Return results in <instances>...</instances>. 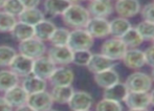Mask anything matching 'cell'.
I'll use <instances>...</instances> for the list:
<instances>
[{
    "label": "cell",
    "mask_w": 154,
    "mask_h": 111,
    "mask_svg": "<svg viewBox=\"0 0 154 111\" xmlns=\"http://www.w3.org/2000/svg\"><path fill=\"white\" fill-rule=\"evenodd\" d=\"M61 17L64 24L72 29L85 28L86 24L90 19V15L87 8L81 5L80 3L70 4Z\"/></svg>",
    "instance_id": "cell-1"
},
{
    "label": "cell",
    "mask_w": 154,
    "mask_h": 111,
    "mask_svg": "<svg viewBox=\"0 0 154 111\" xmlns=\"http://www.w3.org/2000/svg\"><path fill=\"white\" fill-rule=\"evenodd\" d=\"M94 39L85 28H77L70 30L67 46L72 51H90L93 46Z\"/></svg>",
    "instance_id": "cell-2"
},
{
    "label": "cell",
    "mask_w": 154,
    "mask_h": 111,
    "mask_svg": "<svg viewBox=\"0 0 154 111\" xmlns=\"http://www.w3.org/2000/svg\"><path fill=\"white\" fill-rule=\"evenodd\" d=\"M17 51L32 60H35V59L46 55L47 46L45 42L34 37V38L27 39V40L18 43V51Z\"/></svg>",
    "instance_id": "cell-3"
},
{
    "label": "cell",
    "mask_w": 154,
    "mask_h": 111,
    "mask_svg": "<svg viewBox=\"0 0 154 111\" xmlns=\"http://www.w3.org/2000/svg\"><path fill=\"white\" fill-rule=\"evenodd\" d=\"M152 79L150 76L144 72H133L126 79L125 85L129 91L149 92L152 88Z\"/></svg>",
    "instance_id": "cell-4"
},
{
    "label": "cell",
    "mask_w": 154,
    "mask_h": 111,
    "mask_svg": "<svg viewBox=\"0 0 154 111\" xmlns=\"http://www.w3.org/2000/svg\"><path fill=\"white\" fill-rule=\"evenodd\" d=\"M127 47L122 42L120 38H112L108 39L102 44L101 46V54L107 57L108 59L112 61L122 60L123 56L125 55Z\"/></svg>",
    "instance_id": "cell-5"
},
{
    "label": "cell",
    "mask_w": 154,
    "mask_h": 111,
    "mask_svg": "<svg viewBox=\"0 0 154 111\" xmlns=\"http://www.w3.org/2000/svg\"><path fill=\"white\" fill-rule=\"evenodd\" d=\"M75 80V72L68 66H57L51 76L47 80V83L51 87L55 86H70Z\"/></svg>",
    "instance_id": "cell-6"
},
{
    "label": "cell",
    "mask_w": 154,
    "mask_h": 111,
    "mask_svg": "<svg viewBox=\"0 0 154 111\" xmlns=\"http://www.w3.org/2000/svg\"><path fill=\"white\" fill-rule=\"evenodd\" d=\"M73 51L68 46H51L46 56L55 63L56 66H68L72 63Z\"/></svg>",
    "instance_id": "cell-7"
},
{
    "label": "cell",
    "mask_w": 154,
    "mask_h": 111,
    "mask_svg": "<svg viewBox=\"0 0 154 111\" xmlns=\"http://www.w3.org/2000/svg\"><path fill=\"white\" fill-rule=\"evenodd\" d=\"M85 29L89 32L93 39L106 38L110 35L109 21L107 20V18L90 17L89 21L85 26Z\"/></svg>",
    "instance_id": "cell-8"
},
{
    "label": "cell",
    "mask_w": 154,
    "mask_h": 111,
    "mask_svg": "<svg viewBox=\"0 0 154 111\" xmlns=\"http://www.w3.org/2000/svg\"><path fill=\"white\" fill-rule=\"evenodd\" d=\"M92 104L93 97L90 93L83 90H75L67 105L71 111H82L90 110Z\"/></svg>",
    "instance_id": "cell-9"
},
{
    "label": "cell",
    "mask_w": 154,
    "mask_h": 111,
    "mask_svg": "<svg viewBox=\"0 0 154 111\" xmlns=\"http://www.w3.org/2000/svg\"><path fill=\"white\" fill-rule=\"evenodd\" d=\"M32 63H34V60L17 53V55L14 57V59L11 62L8 69L12 70L15 75L18 76L20 79H22L32 73Z\"/></svg>",
    "instance_id": "cell-10"
},
{
    "label": "cell",
    "mask_w": 154,
    "mask_h": 111,
    "mask_svg": "<svg viewBox=\"0 0 154 111\" xmlns=\"http://www.w3.org/2000/svg\"><path fill=\"white\" fill-rule=\"evenodd\" d=\"M26 104L36 111H47L51 109L54 106V102L51 97V93L47 90L29 94Z\"/></svg>",
    "instance_id": "cell-11"
},
{
    "label": "cell",
    "mask_w": 154,
    "mask_h": 111,
    "mask_svg": "<svg viewBox=\"0 0 154 111\" xmlns=\"http://www.w3.org/2000/svg\"><path fill=\"white\" fill-rule=\"evenodd\" d=\"M56 67L57 66L55 65V63L45 55L34 60L32 73L47 81L53 73V71L56 69Z\"/></svg>",
    "instance_id": "cell-12"
},
{
    "label": "cell",
    "mask_w": 154,
    "mask_h": 111,
    "mask_svg": "<svg viewBox=\"0 0 154 111\" xmlns=\"http://www.w3.org/2000/svg\"><path fill=\"white\" fill-rule=\"evenodd\" d=\"M3 97L13 108H17L27 103L29 94L23 89V87L20 84H18L3 92Z\"/></svg>",
    "instance_id": "cell-13"
},
{
    "label": "cell",
    "mask_w": 154,
    "mask_h": 111,
    "mask_svg": "<svg viewBox=\"0 0 154 111\" xmlns=\"http://www.w3.org/2000/svg\"><path fill=\"white\" fill-rule=\"evenodd\" d=\"M86 8L89 12L90 17L97 18H107L112 14L113 11L111 0H92L89 1Z\"/></svg>",
    "instance_id": "cell-14"
},
{
    "label": "cell",
    "mask_w": 154,
    "mask_h": 111,
    "mask_svg": "<svg viewBox=\"0 0 154 111\" xmlns=\"http://www.w3.org/2000/svg\"><path fill=\"white\" fill-rule=\"evenodd\" d=\"M114 11L123 18H131L140 12V3L138 0H119L114 4Z\"/></svg>",
    "instance_id": "cell-15"
},
{
    "label": "cell",
    "mask_w": 154,
    "mask_h": 111,
    "mask_svg": "<svg viewBox=\"0 0 154 111\" xmlns=\"http://www.w3.org/2000/svg\"><path fill=\"white\" fill-rule=\"evenodd\" d=\"M125 104L129 109H140L148 108L150 103L149 92H138V91H129L125 99Z\"/></svg>",
    "instance_id": "cell-16"
},
{
    "label": "cell",
    "mask_w": 154,
    "mask_h": 111,
    "mask_svg": "<svg viewBox=\"0 0 154 111\" xmlns=\"http://www.w3.org/2000/svg\"><path fill=\"white\" fill-rule=\"evenodd\" d=\"M20 85L23 87V89L26 91L27 94H32V93L46 90L48 83H47L46 80L41 79V78L31 73V75L26 76V77L21 79Z\"/></svg>",
    "instance_id": "cell-17"
},
{
    "label": "cell",
    "mask_w": 154,
    "mask_h": 111,
    "mask_svg": "<svg viewBox=\"0 0 154 111\" xmlns=\"http://www.w3.org/2000/svg\"><path fill=\"white\" fill-rule=\"evenodd\" d=\"M125 66L130 69H140L146 65L144 51L137 48H129L122 58Z\"/></svg>",
    "instance_id": "cell-18"
},
{
    "label": "cell",
    "mask_w": 154,
    "mask_h": 111,
    "mask_svg": "<svg viewBox=\"0 0 154 111\" xmlns=\"http://www.w3.org/2000/svg\"><path fill=\"white\" fill-rule=\"evenodd\" d=\"M114 66H116L114 61L108 59L107 57L102 54H92L91 59L86 67L90 72L94 75V73L101 72V71L107 70V69H112Z\"/></svg>",
    "instance_id": "cell-19"
},
{
    "label": "cell",
    "mask_w": 154,
    "mask_h": 111,
    "mask_svg": "<svg viewBox=\"0 0 154 111\" xmlns=\"http://www.w3.org/2000/svg\"><path fill=\"white\" fill-rule=\"evenodd\" d=\"M93 80H94L95 84L99 87L103 89H106L108 87L112 86V85L116 84L120 82V76L119 73L112 69H107V70L101 71L93 75Z\"/></svg>",
    "instance_id": "cell-20"
},
{
    "label": "cell",
    "mask_w": 154,
    "mask_h": 111,
    "mask_svg": "<svg viewBox=\"0 0 154 111\" xmlns=\"http://www.w3.org/2000/svg\"><path fill=\"white\" fill-rule=\"evenodd\" d=\"M70 2L68 0H44L43 1V12L51 17L62 16L64 12L69 8Z\"/></svg>",
    "instance_id": "cell-21"
},
{
    "label": "cell",
    "mask_w": 154,
    "mask_h": 111,
    "mask_svg": "<svg viewBox=\"0 0 154 111\" xmlns=\"http://www.w3.org/2000/svg\"><path fill=\"white\" fill-rule=\"evenodd\" d=\"M56 28L57 26L53 21L45 18L44 20L37 23L34 26V37L43 42H48L49 38L51 37Z\"/></svg>",
    "instance_id": "cell-22"
},
{
    "label": "cell",
    "mask_w": 154,
    "mask_h": 111,
    "mask_svg": "<svg viewBox=\"0 0 154 111\" xmlns=\"http://www.w3.org/2000/svg\"><path fill=\"white\" fill-rule=\"evenodd\" d=\"M128 92H129V90H128L125 83L119 82V83L104 89L103 97L104 99H108V100H111V101H116L121 103V102L125 101Z\"/></svg>",
    "instance_id": "cell-23"
},
{
    "label": "cell",
    "mask_w": 154,
    "mask_h": 111,
    "mask_svg": "<svg viewBox=\"0 0 154 111\" xmlns=\"http://www.w3.org/2000/svg\"><path fill=\"white\" fill-rule=\"evenodd\" d=\"M18 21L29 24L31 26H35L37 23L41 22L45 19V14L43 11L38 8H24L22 13L18 16Z\"/></svg>",
    "instance_id": "cell-24"
},
{
    "label": "cell",
    "mask_w": 154,
    "mask_h": 111,
    "mask_svg": "<svg viewBox=\"0 0 154 111\" xmlns=\"http://www.w3.org/2000/svg\"><path fill=\"white\" fill-rule=\"evenodd\" d=\"M73 91H75V89L71 85L70 86H55L51 87V90L49 91V93H51L54 104L64 105L69 102Z\"/></svg>",
    "instance_id": "cell-25"
},
{
    "label": "cell",
    "mask_w": 154,
    "mask_h": 111,
    "mask_svg": "<svg viewBox=\"0 0 154 111\" xmlns=\"http://www.w3.org/2000/svg\"><path fill=\"white\" fill-rule=\"evenodd\" d=\"M10 34L16 42L20 43L22 41L27 40V39L34 38V26L17 21V23L11 30Z\"/></svg>",
    "instance_id": "cell-26"
},
{
    "label": "cell",
    "mask_w": 154,
    "mask_h": 111,
    "mask_svg": "<svg viewBox=\"0 0 154 111\" xmlns=\"http://www.w3.org/2000/svg\"><path fill=\"white\" fill-rule=\"evenodd\" d=\"M21 79L8 68L0 69V92H5L12 87L20 84Z\"/></svg>",
    "instance_id": "cell-27"
},
{
    "label": "cell",
    "mask_w": 154,
    "mask_h": 111,
    "mask_svg": "<svg viewBox=\"0 0 154 111\" xmlns=\"http://www.w3.org/2000/svg\"><path fill=\"white\" fill-rule=\"evenodd\" d=\"M131 27V23L129 22V20L123 17H116L109 21L110 35L113 36V38H121Z\"/></svg>",
    "instance_id": "cell-28"
},
{
    "label": "cell",
    "mask_w": 154,
    "mask_h": 111,
    "mask_svg": "<svg viewBox=\"0 0 154 111\" xmlns=\"http://www.w3.org/2000/svg\"><path fill=\"white\" fill-rule=\"evenodd\" d=\"M120 39L127 48H136L144 41L140 35L137 32V30L135 29V27L129 28Z\"/></svg>",
    "instance_id": "cell-29"
},
{
    "label": "cell",
    "mask_w": 154,
    "mask_h": 111,
    "mask_svg": "<svg viewBox=\"0 0 154 111\" xmlns=\"http://www.w3.org/2000/svg\"><path fill=\"white\" fill-rule=\"evenodd\" d=\"M70 30L67 27H57L49 38L48 42L51 46H66L68 43Z\"/></svg>",
    "instance_id": "cell-30"
},
{
    "label": "cell",
    "mask_w": 154,
    "mask_h": 111,
    "mask_svg": "<svg viewBox=\"0 0 154 111\" xmlns=\"http://www.w3.org/2000/svg\"><path fill=\"white\" fill-rule=\"evenodd\" d=\"M17 53V49L10 45H0V68H8Z\"/></svg>",
    "instance_id": "cell-31"
},
{
    "label": "cell",
    "mask_w": 154,
    "mask_h": 111,
    "mask_svg": "<svg viewBox=\"0 0 154 111\" xmlns=\"http://www.w3.org/2000/svg\"><path fill=\"white\" fill-rule=\"evenodd\" d=\"M17 21H18L17 17L12 16L4 11L0 10V32L1 34L11 32V30L15 26Z\"/></svg>",
    "instance_id": "cell-32"
},
{
    "label": "cell",
    "mask_w": 154,
    "mask_h": 111,
    "mask_svg": "<svg viewBox=\"0 0 154 111\" xmlns=\"http://www.w3.org/2000/svg\"><path fill=\"white\" fill-rule=\"evenodd\" d=\"M135 29L144 41H152L154 39V23L144 20L136 25Z\"/></svg>",
    "instance_id": "cell-33"
},
{
    "label": "cell",
    "mask_w": 154,
    "mask_h": 111,
    "mask_svg": "<svg viewBox=\"0 0 154 111\" xmlns=\"http://www.w3.org/2000/svg\"><path fill=\"white\" fill-rule=\"evenodd\" d=\"M2 11L18 18L19 15L24 11V6L20 0H5Z\"/></svg>",
    "instance_id": "cell-34"
},
{
    "label": "cell",
    "mask_w": 154,
    "mask_h": 111,
    "mask_svg": "<svg viewBox=\"0 0 154 111\" xmlns=\"http://www.w3.org/2000/svg\"><path fill=\"white\" fill-rule=\"evenodd\" d=\"M95 111H123V106L119 102L103 99L97 102L95 106Z\"/></svg>",
    "instance_id": "cell-35"
},
{
    "label": "cell",
    "mask_w": 154,
    "mask_h": 111,
    "mask_svg": "<svg viewBox=\"0 0 154 111\" xmlns=\"http://www.w3.org/2000/svg\"><path fill=\"white\" fill-rule=\"evenodd\" d=\"M92 53L90 51H73L72 55V64L77 66L86 67L91 59Z\"/></svg>",
    "instance_id": "cell-36"
},
{
    "label": "cell",
    "mask_w": 154,
    "mask_h": 111,
    "mask_svg": "<svg viewBox=\"0 0 154 111\" xmlns=\"http://www.w3.org/2000/svg\"><path fill=\"white\" fill-rule=\"evenodd\" d=\"M140 14L145 21L154 23V2L148 3L140 8Z\"/></svg>",
    "instance_id": "cell-37"
},
{
    "label": "cell",
    "mask_w": 154,
    "mask_h": 111,
    "mask_svg": "<svg viewBox=\"0 0 154 111\" xmlns=\"http://www.w3.org/2000/svg\"><path fill=\"white\" fill-rule=\"evenodd\" d=\"M145 55V61H146V64L149 65L150 67L154 68V46L148 47L147 49L144 51Z\"/></svg>",
    "instance_id": "cell-38"
},
{
    "label": "cell",
    "mask_w": 154,
    "mask_h": 111,
    "mask_svg": "<svg viewBox=\"0 0 154 111\" xmlns=\"http://www.w3.org/2000/svg\"><path fill=\"white\" fill-rule=\"evenodd\" d=\"M21 3L23 4L24 8H38L39 4L41 3V0H20Z\"/></svg>",
    "instance_id": "cell-39"
},
{
    "label": "cell",
    "mask_w": 154,
    "mask_h": 111,
    "mask_svg": "<svg viewBox=\"0 0 154 111\" xmlns=\"http://www.w3.org/2000/svg\"><path fill=\"white\" fill-rule=\"evenodd\" d=\"M0 111H14V108L6 102L3 95L0 97Z\"/></svg>",
    "instance_id": "cell-40"
},
{
    "label": "cell",
    "mask_w": 154,
    "mask_h": 111,
    "mask_svg": "<svg viewBox=\"0 0 154 111\" xmlns=\"http://www.w3.org/2000/svg\"><path fill=\"white\" fill-rule=\"evenodd\" d=\"M14 111H36L35 109H32L29 105L25 104V105H22V106H19L17 108H14Z\"/></svg>",
    "instance_id": "cell-41"
},
{
    "label": "cell",
    "mask_w": 154,
    "mask_h": 111,
    "mask_svg": "<svg viewBox=\"0 0 154 111\" xmlns=\"http://www.w3.org/2000/svg\"><path fill=\"white\" fill-rule=\"evenodd\" d=\"M149 94H150V103L152 104V105H154V89L151 90V92L149 93Z\"/></svg>",
    "instance_id": "cell-42"
},
{
    "label": "cell",
    "mask_w": 154,
    "mask_h": 111,
    "mask_svg": "<svg viewBox=\"0 0 154 111\" xmlns=\"http://www.w3.org/2000/svg\"><path fill=\"white\" fill-rule=\"evenodd\" d=\"M71 4H77V3H80L81 1H84V0H68Z\"/></svg>",
    "instance_id": "cell-43"
},
{
    "label": "cell",
    "mask_w": 154,
    "mask_h": 111,
    "mask_svg": "<svg viewBox=\"0 0 154 111\" xmlns=\"http://www.w3.org/2000/svg\"><path fill=\"white\" fill-rule=\"evenodd\" d=\"M129 111H149L148 108H140V109H129Z\"/></svg>",
    "instance_id": "cell-44"
},
{
    "label": "cell",
    "mask_w": 154,
    "mask_h": 111,
    "mask_svg": "<svg viewBox=\"0 0 154 111\" xmlns=\"http://www.w3.org/2000/svg\"><path fill=\"white\" fill-rule=\"evenodd\" d=\"M4 2H5V0H0V10H2V8H3Z\"/></svg>",
    "instance_id": "cell-45"
},
{
    "label": "cell",
    "mask_w": 154,
    "mask_h": 111,
    "mask_svg": "<svg viewBox=\"0 0 154 111\" xmlns=\"http://www.w3.org/2000/svg\"><path fill=\"white\" fill-rule=\"evenodd\" d=\"M151 79H152V81H154V68L152 69V73H151Z\"/></svg>",
    "instance_id": "cell-46"
},
{
    "label": "cell",
    "mask_w": 154,
    "mask_h": 111,
    "mask_svg": "<svg viewBox=\"0 0 154 111\" xmlns=\"http://www.w3.org/2000/svg\"><path fill=\"white\" fill-rule=\"evenodd\" d=\"M47 111H57V110H55V109H53V108H51V109H49V110H47Z\"/></svg>",
    "instance_id": "cell-47"
},
{
    "label": "cell",
    "mask_w": 154,
    "mask_h": 111,
    "mask_svg": "<svg viewBox=\"0 0 154 111\" xmlns=\"http://www.w3.org/2000/svg\"><path fill=\"white\" fill-rule=\"evenodd\" d=\"M152 42H153V46H154V39H153V40H152Z\"/></svg>",
    "instance_id": "cell-48"
},
{
    "label": "cell",
    "mask_w": 154,
    "mask_h": 111,
    "mask_svg": "<svg viewBox=\"0 0 154 111\" xmlns=\"http://www.w3.org/2000/svg\"><path fill=\"white\" fill-rule=\"evenodd\" d=\"M82 111H90V110H82Z\"/></svg>",
    "instance_id": "cell-49"
},
{
    "label": "cell",
    "mask_w": 154,
    "mask_h": 111,
    "mask_svg": "<svg viewBox=\"0 0 154 111\" xmlns=\"http://www.w3.org/2000/svg\"><path fill=\"white\" fill-rule=\"evenodd\" d=\"M88 1H92V0H88Z\"/></svg>",
    "instance_id": "cell-50"
},
{
    "label": "cell",
    "mask_w": 154,
    "mask_h": 111,
    "mask_svg": "<svg viewBox=\"0 0 154 111\" xmlns=\"http://www.w3.org/2000/svg\"><path fill=\"white\" fill-rule=\"evenodd\" d=\"M116 1H119V0H116Z\"/></svg>",
    "instance_id": "cell-51"
},
{
    "label": "cell",
    "mask_w": 154,
    "mask_h": 111,
    "mask_svg": "<svg viewBox=\"0 0 154 111\" xmlns=\"http://www.w3.org/2000/svg\"><path fill=\"white\" fill-rule=\"evenodd\" d=\"M153 2H154V0H153Z\"/></svg>",
    "instance_id": "cell-52"
}]
</instances>
